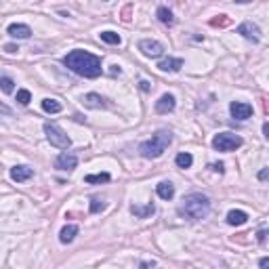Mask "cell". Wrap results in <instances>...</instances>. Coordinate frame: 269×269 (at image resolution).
<instances>
[{
	"mask_svg": "<svg viewBox=\"0 0 269 269\" xmlns=\"http://www.w3.org/2000/svg\"><path fill=\"white\" fill-rule=\"evenodd\" d=\"M141 267H156V261H143V263H139Z\"/></svg>",
	"mask_w": 269,
	"mask_h": 269,
	"instance_id": "30",
	"label": "cell"
},
{
	"mask_svg": "<svg viewBox=\"0 0 269 269\" xmlns=\"http://www.w3.org/2000/svg\"><path fill=\"white\" fill-rule=\"evenodd\" d=\"M139 86H141V91H149V82H145V80H141Z\"/></svg>",
	"mask_w": 269,
	"mask_h": 269,
	"instance_id": "31",
	"label": "cell"
},
{
	"mask_svg": "<svg viewBox=\"0 0 269 269\" xmlns=\"http://www.w3.org/2000/svg\"><path fill=\"white\" fill-rule=\"evenodd\" d=\"M210 168L215 170V172H223V170H225V168H223V164H221V162H215V164H210Z\"/></svg>",
	"mask_w": 269,
	"mask_h": 269,
	"instance_id": "27",
	"label": "cell"
},
{
	"mask_svg": "<svg viewBox=\"0 0 269 269\" xmlns=\"http://www.w3.org/2000/svg\"><path fill=\"white\" fill-rule=\"evenodd\" d=\"M9 36L23 40V38L32 36V30H30V26H26V23H11V26H9Z\"/></svg>",
	"mask_w": 269,
	"mask_h": 269,
	"instance_id": "13",
	"label": "cell"
},
{
	"mask_svg": "<svg viewBox=\"0 0 269 269\" xmlns=\"http://www.w3.org/2000/svg\"><path fill=\"white\" fill-rule=\"evenodd\" d=\"M63 63H66L67 69H72L74 74L84 76V78H99L101 76V59L93 53L86 51H69L66 57H63Z\"/></svg>",
	"mask_w": 269,
	"mask_h": 269,
	"instance_id": "1",
	"label": "cell"
},
{
	"mask_svg": "<svg viewBox=\"0 0 269 269\" xmlns=\"http://www.w3.org/2000/svg\"><path fill=\"white\" fill-rule=\"evenodd\" d=\"M4 51H6V53H15V51H17V49H15V46H13V44H6V46H4Z\"/></svg>",
	"mask_w": 269,
	"mask_h": 269,
	"instance_id": "34",
	"label": "cell"
},
{
	"mask_svg": "<svg viewBox=\"0 0 269 269\" xmlns=\"http://www.w3.org/2000/svg\"><path fill=\"white\" fill-rule=\"evenodd\" d=\"M227 223L229 225H234V227H238V225H244L248 221V215L244 210H229L227 212Z\"/></svg>",
	"mask_w": 269,
	"mask_h": 269,
	"instance_id": "15",
	"label": "cell"
},
{
	"mask_svg": "<svg viewBox=\"0 0 269 269\" xmlns=\"http://www.w3.org/2000/svg\"><path fill=\"white\" fill-rule=\"evenodd\" d=\"M101 40L103 42H107V44H120L122 42V38L116 34V32H101Z\"/></svg>",
	"mask_w": 269,
	"mask_h": 269,
	"instance_id": "23",
	"label": "cell"
},
{
	"mask_svg": "<svg viewBox=\"0 0 269 269\" xmlns=\"http://www.w3.org/2000/svg\"><path fill=\"white\" fill-rule=\"evenodd\" d=\"M175 105H177L175 97L166 93V95H162V97L156 101V112H158V114H168V112H172V109H175Z\"/></svg>",
	"mask_w": 269,
	"mask_h": 269,
	"instance_id": "10",
	"label": "cell"
},
{
	"mask_svg": "<svg viewBox=\"0 0 269 269\" xmlns=\"http://www.w3.org/2000/svg\"><path fill=\"white\" fill-rule=\"evenodd\" d=\"M177 212L187 221H200L210 212V200L204 194H187L179 204Z\"/></svg>",
	"mask_w": 269,
	"mask_h": 269,
	"instance_id": "2",
	"label": "cell"
},
{
	"mask_svg": "<svg viewBox=\"0 0 269 269\" xmlns=\"http://www.w3.org/2000/svg\"><path fill=\"white\" fill-rule=\"evenodd\" d=\"M238 34H242L244 38H248V40H252V42L261 40V30L255 26V23H250V21L242 23V26L238 28Z\"/></svg>",
	"mask_w": 269,
	"mask_h": 269,
	"instance_id": "9",
	"label": "cell"
},
{
	"mask_svg": "<svg viewBox=\"0 0 269 269\" xmlns=\"http://www.w3.org/2000/svg\"><path fill=\"white\" fill-rule=\"evenodd\" d=\"M242 137L234 133H219L215 139H212V147L217 149V152H234V149L242 147Z\"/></svg>",
	"mask_w": 269,
	"mask_h": 269,
	"instance_id": "5",
	"label": "cell"
},
{
	"mask_svg": "<svg viewBox=\"0 0 269 269\" xmlns=\"http://www.w3.org/2000/svg\"><path fill=\"white\" fill-rule=\"evenodd\" d=\"M229 112L235 120H248L252 116V105L250 103H242V101H234L232 105H229Z\"/></svg>",
	"mask_w": 269,
	"mask_h": 269,
	"instance_id": "7",
	"label": "cell"
},
{
	"mask_svg": "<svg viewBox=\"0 0 269 269\" xmlns=\"http://www.w3.org/2000/svg\"><path fill=\"white\" fill-rule=\"evenodd\" d=\"M175 164L179 166V168H189V166L194 164V158H192V154H185V152H181V154L175 158Z\"/></svg>",
	"mask_w": 269,
	"mask_h": 269,
	"instance_id": "21",
	"label": "cell"
},
{
	"mask_svg": "<svg viewBox=\"0 0 269 269\" xmlns=\"http://www.w3.org/2000/svg\"><path fill=\"white\" fill-rule=\"evenodd\" d=\"M82 103L86 105V107H91V109H101V107H105L107 103H105V99L101 97V95H97V93H89V95H84L82 97Z\"/></svg>",
	"mask_w": 269,
	"mask_h": 269,
	"instance_id": "14",
	"label": "cell"
},
{
	"mask_svg": "<svg viewBox=\"0 0 269 269\" xmlns=\"http://www.w3.org/2000/svg\"><path fill=\"white\" fill-rule=\"evenodd\" d=\"M265 240H267V232H265V229H261V232H259V242L265 244Z\"/></svg>",
	"mask_w": 269,
	"mask_h": 269,
	"instance_id": "28",
	"label": "cell"
},
{
	"mask_svg": "<svg viewBox=\"0 0 269 269\" xmlns=\"http://www.w3.org/2000/svg\"><path fill=\"white\" fill-rule=\"evenodd\" d=\"M170 143H172V133L170 131H158L156 134H152V139H147L139 145V154L143 158H147V160H154V158H160Z\"/></svg>",
	"mask_w": 269,
	"mask_h": 269,
	"instance_id": "3",
	"label": "cell"
},
{
	"mask_svg": "<svg viewBox=\"0 0 269 269\" xmlns=\"http://www.w3.org/2000/svg\"><path fill=\"white\" fill-rule=\"evenodd\" d=\"M181 67H183V59H179V57H166L158 63L160 72H179Z\"/></svg>",
	"mask_w": 269,
	"mask_h": 269,
	"instance_id": "12",
	"label": "cell"
},
{
	"mask_svg": "<svg viewBox=\"0 0 269 269\" xmlns=\"http://www.w3.org/2000/svg\"><path fill=\"white\" fill-rule=\"evenodd\" d=\"M101 210H105V202L99 200V198H93L91 200V212L93 215H97V212H101Z\"/></svg>",
	"mask_w": 269,
	"mask_h": 269,
	"instance_id": "25",
	"label": "cell"
},
{
	"mask_svg": "<svg viewBox=\"0 0 269 269\" xmlns=\"http://www.w3.org/2000/svg\"><path fill=\"white\" fill-rule=\"evenodd\" d=\"M139 51L145 55L149 59H156V57H162L164 55V46L156 40H141L139 42Z\"/></svg>",
	"mask_w": 269,
	"mask_h": 269,
	"instance_id": "6",
	"label": "cell"
},
{
	"mask_svg": "<svg viewBox=\"0 0 269 269\" xmlns=\"http://www.w3.org/2000/svg\"><path fill=\"white\" fill-rule=\"evenodd\" d=\"M154 210H156V206L152 202L145 204V206H137V204H133V206H131V212L134 217H139V219H147L149 215H154Z\"/></svg>",
	"mask_w": 269,
	"mask_h": 269,
	"instance_id": "18",
	"label": "cell"
},
{
	"mask_svg": "<svg viewBox=\"0 0 269 269\" xmlns=\"http://www.w3.org/2000/svg\"><path fill=\"white\" fill-rule=\"evenodd\" d=\"M109 179H112V177H109V172H99V175H86L84 177V181H86V183H107V181Z\"/></svg>",
	"mask_w": 269,
	"mask_h": 269,
	"instance_id": "22",
	"label": "cell"
},
{
	"mask_svg": "<svg viewBox=\"0 0 269 269\" xmlns=\"http://www.w3.org/2000/svg\"><path fill=\"white\" fill-rule=\"evenodd\" d=\"M42 109L46 114H59L63 109V105L59 103L57 99H42Z\"/></svg>",
	"mask_w": 269,
	"mask_h": 269,
	"instance_id": "19",
	"label": "cell"
},
{
	"mask_svg": "<svg viewBox=\"0 0 269 269\" xmlns=\"http://www.w3.org/2000/svg\"><path fill=\"white\" fill-rule=\"evenodd\" d=\"M32 175H34V170H32L30 166H26V164H19V166H13V168H11V179L17 181V183H23V181L32 179Z\"/></svg>",
	"mask_w": 269,
	"mask_h": 269,
	"instance_id": "11",
	"label": "cell"
},
{
	"mask_svg": "<svg viewBox=\"0 0 269 269\" xmlns=\"http://www.w3.org/2000/svg\"><path fill=\"white\" fill-rule=\"evenodd\" d=\"M44 134H46V139H49V143L55 145V147H59V149H67L69 145H72V139L63 133V129H59V126L53 124V122L44 124Z\"/></svg>",
	"mask_w": 269,
	"mask_h": 269,
	"instance_id": "4",
	"label": "cell"
},
{
	"mask_svg": "<svg viewBox=\"0 0 269 269\" xmlns=\"http://www.w3.org/2000/svg\"><path fill=\"white\" fill-rule=\"evenodd\" d=\"M235 2H240V4H246V2H252V0H235Z\"/></svg>",
	"mask_w": 269,
	"mask_h": 269,
	"instance_id": "36",
	"label": "cell"
},
{
	"mask_svg": "<svg viewBox=\"0 0 269 269\" xmlns=\"http://www.w3.org/2000/svg\"><path fill=\"white\" fill-rule=\"evenodd\" d=\"M0 114H6V116L11 114V107H6V105L2 103V101H0Z\"/></svg>",
	"mask_w": 269,
	"mask_h": 269,
	"instance_id": "29",
	"label": "cell"
},
{
	"mask_svg": "<svg viewBox=\"0 0 269 269\" xmlns=\"http://www.w3.org/2000/svg\"><path fill=\"white\" fill-rule=\"evenodd\" d=\"M267 172H269V170H267V168H263V170L259 172V179H261V181H265V179H267Z\"/></svg>",
	"mask_w": 269,
	"mask_h": 269,
	"instance_id": "32",
	"label": "cell"
},
{
	"mask_svg": "<svg viewBox=\"0 0 269 269\" xmlns=\"http://www.w3.org/2000/svg\"><path fill=\"white\" fill-rule=\"evenodd\" d=\"M55 166H57L59 170H74L78 166V158L69 152H63L57 156V160H55Z\"/></svg>",
	"mask_w": 269,
	"mask_h": 269,
	"instance_id": "8",
	"label": "cell"
},
{
	"mask_svg": "<svg viewBox=\"0 0 269 269\" xmlns=\"http://www.w3.org/2000/svg\"><path fill=\"white\" fill-rule=\"evenodd\" d=\"M156 192L162 200H172V196H175V185H172L170 181H162V183L156 185Z\"/></svg>",
	"mask_w": 269,
	"mask_h": 269,
	"instance_id": "16",
	"label": "cell"
},
{
	"mask_svg": "<svg viewBox=\"0 0 269 269\" xmlns=\"http://www.w3.org/2000/svg\"><path fill=\"white\" fill-rule=\"evenodd\" d=\"M259 265H261V267H267V265H269V259H267V257H263V259L259 261Z\"/></svg>",
	"mask_w": 269,
	"mask_h": 269,
	"instance_id": "33",
	"label": "cell"
},
{
	"mask_svg": "<svg viewBox=\"0 0 269 269\" xmlns=\"http://www.w3.org/2000/svg\"><path fill=\"white\" fill-rule=\"evenodd\" d=\"M0 89H2L4 93H13V89H15V82L11 80L9 76H2V78H0Z\"/></svg>",
	"mask_w": 269,
	"mask_h": 269,
	"instance_id": "26",
	"label": "cell"
},
{
	"mask_svg": "<svg viewBox=\"0 0 269 269\" xmlns=\"http://www.w3.org/2000/svg\"><path fill=\"white\" fill-rule=\"evenodd\" d=\"M30 101H32V93H30L28 89L17 91V103H19V105H28Z\"/></svg>",
	"mask_w": 269,
	"mask_h": 269,
	"instance_id": "24",
	"label": "cell"
},
{
	"mask_svg": "<svg viewBox=\"0 0 269 269\" xmlns=\"http://www.w3.org/2000/svg\"><path fill=\"white\" fill-rule=\"evenodd\" d=\"M263 133H265V137H269V124L267 122L263 124Z\"/></svg>",
	"mask_w": 269,
	"mask_h": 269,
	"instance_id": "35",
	"label": "cell"
},
{
	"mask_svg": "<svg viewBox=\"0 0 269 269\" xmlns=\"http://www.w3.org/2000/svg\"><path fill=\"white\" fill-rule=\"evenodd\" d=\"M158 19H160L164 26H172V23H175V17H172V13L166 9V6H160V9H158Z\"/></svg>",
	"mask_w": 269,
	"mask_h": 269,
	"instance_id": "20",
	"label": "cell"
},
{
	"mask_svg": "<svg viewBox=\"0 0 269 269\" xmlns=\"http://www.w3.org/2000/svg\"><path fill=\"white\" fill-rule=\"evenodd\" d=\"M76 235H78V225H66L59 232V242L61 244H69V242H74Z\"/></svg>",
	"mask_w": 269,
	"mask_h": 269,
	"instance_id": "17",
	"label": "cell"
}]
</instances>
